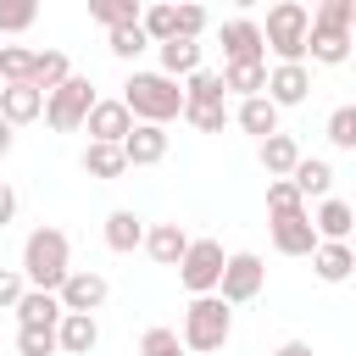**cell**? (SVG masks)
<instances>
[{
    "instance_id": "6da1fadb",
    "label": "cell",
    "mask_w": 356,
    "mask_h": 356,
    "mask_svg": "<svg viewBox=\"0 0 356 356\" xmlns=\"http://www.w3.org/2000/svg\"><path fill=\"white\" fill-rule=\"evenodd\" d=\"M22 284L28 289H44V295H56L61 289V278L72 273V239L61 234V228H33L28 239H22Z\"/></svg>"
},
{
    "instance_id": "7a4b0ae2",
    "label": "cell",
    "mask_w": 356,
    "mask_h": 356,
    "mask_svg": "<svg viewBox=\"0 0 356 356\" xmlns=\"http://www.w3.org/2000/svg\"><path fill=\"white\" fill-rule=\"evenodd\" d=\"M234 334V306H222L217 295H195L184 306V328H178V345L189 356H217Z\"/></svg>"
},
{
    "instance_id": "3957f363",
    "label": "cell",
    "mask_w": 356,
    "mask_h": 356,
    "mask_svg": "<svg viewBox=\"0 0 356 356\" xmlns=\"http://www.w3.org/2000/svg\"><path fill=\"white\" fill-rule=\"evenodd\" d=\"M261 28V50H273V67H295V61H306V28H312V11L300 6V0H278L273 11H267V22H256Z\"/></svg>"
},
{
    "instance_id": "277c9868",
    "label": "cell",
    "mask_w": 356,
    "mask_h": 356,
    "mask_svg": "<svg viewBox=\"0 0 356 356\" xmlns=\"http://www.w3.org/2000/svg\"><path fill=\"white\" fill-rule=\"evenodd\" d=\"M122 106H128L134 122L167 128V122L184 111V89H178L172 78H161V72H134V78L122 83Z\"/></svg>"
},
{
    "instance_id": "5b68a950",
    "label": "cell",
    "mask_w": 356,
    "mask_h": 356,
    "mask_svg": "<svg viewBox=\"0 0 356 356\" xmlns=\"http://www.w3.org/2000/svg\"><path fill=\"white\" fill-rule=\"evenodd\" d=\"M89 106H95V83L72 72L61 89H50V95H44V122H50L56 134H78V128H83V117H89Z\"/></svg>"
},
{
    "instance_id": "8992f818",
    "label": "cell",
    "mask_w": 356,
    "mask_h": 356,
    "mask_svg": "<svg viewBox=\"0 0 356 356\" xmlns=\"http://www.w3.org/2000/svg\"><path fill=\"white\" fill-rule=\"evenodd\" d=\"M261 284H267V267H261L256 250H234V256H222V278H217V300H222V306H245V300H256Z\"/></svg>"
},
{
    "instance_id": "52a82bcc",
    "label": "cell",
    "mask_w": 356,
    "mask_h": 356,
    "mask_svg": "<svg viewBox=\"0 0 356 356\" xmlns=\"http://www.w3.org/2000/svg\"><path fill=\"white\" fill-rule=\"evenodd\" d=\"M178 278L189 295H217V278H222V245L217 239H189L184 261H178Z\"/></svg>"
},
{
    "instance_id": "ba28073f",
    "label": "cell",
    "mask_w": 356,
    "mask_h": 356,
    "mask_svg": "<svg viewBox=\"0 0 356 356\" xmlns=\"http://www.w3.org/2000/svg\"><path fill=\"white\" fill-rule=\"evenodd\" d=\"M106 295H111V284H106V273H95V267H72V273L61 278V289H56L61 312H83V317H95V312L106 306Z\"/></svg>"
},
{
    "instance_id": "9c48e42d",
    "label": "cell",
    "mask_w": 356,
    "mask_h": 356,
    "mask_svg": "<svg viewBox=\"0 0 356 356\" xmlns=\"http://www.w3.org/2000/svg\"><path fill=\"white\" fill-rule=\"evenodd\" d=\"M217 44H222V67H245V61H267L261 50V28L250 17H234L217 28Z\"/></svg>"
},
{
    "instance_id": "30bf717a",
    "label": "cell",
    "mask_w": 356,
    "mask_h": 356,
    "mask_svg": "<svg viewBox=\"0 0 356 356\" xmlns=\"http://www.w3.org/2000/svg\"><path fill=\"white\" fill-rule=\"evenodd\" d=\"M83 128H89V145H122L128 128H134V117H128L122 100H95L89 117H83Z\"/></svg>"
},
{
    "instance_id": "8fae6325",
    "label": "cell",
    "mask_w": 356,
    "mask_h": 356,
    "mask_svg": "<svg viewBox=\"0 0 356 356\" xmlns=\"http://www.w3.org/2000/svg\"><path fill=\"white\" fill-rule=\"evenodd\" d=\"M278 111L284 106H300L306 95H312V67L306 61H295V67H267V89H261Z\"/></svg>"
},
{
    "instance_id": "7c38bea8",
    "label": "cell",
    "mask_w": 356,
    "mask_h": 356,
    "mask_svg": "<svg viewBox=\"0 0 356 356\" xmlns=\"http://www.w3.org/2000/svg\"><path fill=\"white\" fill-rule=\"evenodd\" d=\"M167 128H156V122H134L128 128V139H122V161L128 167H156V161H167Z\"/></svg>"
},
{
    "instance_id": "4fadbf2b",
    "label": "cell",
    "mask_w": 356,
    "mask_h": 356,
    "mask_svg": "<svg viewBox=\"0 0 356 356\" xmlns=\"http://www.w3.org/2000/svg\"><path fill=\"white\" fill-rule=\"evenodd\" d=\"M306 211H312V206H306ZM306 211H295V217H273V222H267L278 256H312V250H317V234H312V217H306Z\"/></svg>"
},
{
    "instance_id": "5bb4252c",
    "label": "cell",
    "mask_w": 356,
    "mask_h": 356,
    "mask_svg": "<svg viewBox=\"0 0 356 356\" xmlns=\"http://www.w3.org/2000/svg\"><path fill=\"white\" fill-rule=\"evenodd\" d=\"M44 117V95L33 83H0V122L6 128H22V122H39Z\"/></svg>"
},
{
    "instance_id": "9a60e30c",
    "label": "cell",
    "mask_w": 356,
    "mask_h": 356,
    "mask_svg": "<svg viewBox=\"0 0 356 356\" xmlns=\"http://www.w3.org/2000/svg\"><path fill=\"white\" fill-rule=\"evenodd\" d=\"M312 217V234H317V245H350V222H356V211L345 206V200H323L317 211H306Z\"/></svg>"
},
{
    "instance_id": "2e32d148",
    "label": "cell",
    "mask_w": 356,
    "mask_h": 356,
    "mask_svg": "<svg viewBox=\"0 0 356 356\" xmlns=\"http://www.w3.org/2000/svg\"><path fill=\"white\" fill-rule=\"evenodd\" d=\"M95 345H100V323L83 317V312H61V323H56V350H61V356H89Z\"/></svg>"
},
{
    "instance_id": "e0dca14e",
    "label": "cell",
    "mask_w": 356,
    "mask_h": 356,
    "mask_svg": "<svg viewBox=\"0 0 356 356\" xmlns=\"http://www.w3.org/2000/svg\"><path fill=\"white\" fill-rule=\"evenodd\" d=\"M145 250H150V261H156V267H178V261H184V250H189L184 222H150V228H145Z\"/></svg>"
},
{
    "instance_id": "ac0fdd59",
    "label": "cell",
    "mask_w": 356,
    "mask_h": 356,
    "mask_svg": "<svg viewBox=\"0 0 356 356\" xmlns=\"http://www.w3.org/2000/svg\"><path fill=\"white\" fill-rule=\"evenodd\" d=\"M289 184H295V195L300 200H328V189H334V161H323V156H300L295 161V172H289Z\"/></svg>"
},
{
    "instance_id": "d6986e66",
    "label": "cell",
    "mask_w": 356,
    "mask_h": 356,
    "mask_svg": "<svg viewBox=\"0 0 356 356\" xmlns=\"http://www.w3.org/2000/svg\"><path fill=\"white\" fill-rule=\"evenodd\" d=\"M306 56L317 61V67H339V61H350V33H339V28H306Z\"/></svg>"
},
{
    "instance_id": "ffe728a7",
    "label": "cell",
    "mask_w": 356,
    "mask_h": 356,
    "mask_svg": "<svg viewBox=\"0 0 356 356\" xmlns=\"http://www.w3.org/2000/svg\"><path fill=\"white\" fill-rule=\"evenodd\" d=\"M11 312H17V328H56L61 323V300L44 289H22V300Z\"/></svg>"
},
{
    "instance_id": "44dd1931",
    "label": "cell",
    "mask_w": 356,
    "mask_h": 356,
    "mask_svg": "<svg viewBox=\"0 0 356 356\" xmlns=\"http://www.w3.org/2000/svg\"><path fill=\"white\" fill-rule=\"evenodd\" d=\"M228 117H234L245 134H256V139H273V134H278V106H273L267 95H256V100H239Z\"/></svg>"
},
{
    "instance_id": "7402d4cb",
    "label": "cell",
    "mask_w": 356,
    "mask_h": 356,
    "mask_svg": "<svg viewBox=\"0 0 356 356\" xmlns=\"http://www.w3.org/2000/svg\"><path fill=\"white\" fill-rule=\"evenodd\" d=\"M106 245H111L117 256L139 250V245H145V217H139V211H128V206H117V211L106 217Z\"/></svg>"
},
{
    "instance_id": "603a6c76",
    "label": "cell",
    "mask_w": 356,
    "mask_h": 356,
    "mask_svg": "<svg viewBox=\"0 0 356 356\" xmlns=\"http://www.w3.org/2000/svg\"><path fill=\"white\" fill-rule=\"evenodd\" d=\"M161 50V78H189V72H200V39H167V44H156Z\"/></svg>"
},
{
    "instance_id": "cb8c5ba5",
    "label": "cell",
    "mask_w": 356,
    "mask_h": 356,
    "mask_svg": "<svg viewBox=\"0 0 356 356\" xmlns=\"http://www.w3.org/2000/svg\"><path fill=\"white\" fill-rule=\"evenodd\" d=\"M256 156H261L267 178H289V172H295V161H300V145H295V134H284V128H278L273 139H261V150H256Z\"/></svg>"
},
{
    "instance_id": "d4e9b609",
    "label": "cell",
    "mask_w": 356,
    "mask_h": 356,
    "mask_svg": "<svg viewBox=\"0 0 356 356\" xmlns=\"http://www.w3.org/2000/svg\"><path fill=\"white\" fill-rule=\"evenodd\" d=\"M72 78V61L61 56V50H33V72H28V83L39 89V95H50V89H61Z\"/></svg>"
},
{
    "instance_id": "484cf974",
    "label": "cell",
    "mask_w": 356,
    "mask_h": 356,
    "mask_svg": "<svg viewBox=\"0 0 356 356\" xmlns=\"http://www.w3.org/2000/svg\"><path fill=\"white\" fill-rule=\"evenodd\" d=\"M222 95H239V100H256L267 89V61H245V67H222Z\"/></svg>"
},
{
    "instance_id": "4316f807",
    "label": "cell",
    "mask_w": 356,
    "mask_h": 356,
    "mask_svg": "<svg viewBox=\"0 0 356 356\" xmlns=\"http://www.w3.org/2000/svg\"><path fill=\"white\" fill-rule=\"evenodd\" d=\"M312 267H317L323 284H345V278L356 273V250H350V245H317V250H312Z\"/></svg>"
},
{
    "instance_id": "83f0119b",
    "label": "cell",
    "mask_w": 356,
    "mask_h": 356,
    "mask_svg": "<svg viewBox=\"0 0 356 356\" xmlns=\"http://www.w3.org/2000/svg\"><path fill=\"white\" fill-rule=\"evenodd\" d=\"M184 106H228V95H222V78L211 72V67H200V72H189L184 83Z\"/></svg>"
},
{
    "instance_id": "f1b7e54d",
    "label": "cell",
    "mask_w": 356,
    "mask_h": 356,
    "mask_svg": "<svg viewBox=\"0 0 356 356\" xmlns=\"http://www.w3.org/2000/svg\"><path fill=\"white\" fill-rule=\"evenodd\" d=\"M83 172H89V178H122V172H128L122 145H83Z\"/></svg>"
},
{
    "instance_id": "f546056e",
    "label": "cell",
    "mask_w": 356,
    "mask_h": 356,
    "mask_svg": "<svg viewBox=\"0 0 356 356\" xmlns=\"http://www.w3.org/2000/svg\"><path fill=\"white\" fill-rule=\"evenodd\" d=\"M89 17L111 33V28H128V22H139V0H89Z\"/></svg>"
},
{
    "instance_id": "4dcf8cb0",
    "label": "cell",
    "mask_w": 356,
    "mask_h": 356,
    "mask_svg": "<svg viewBox=\"0 0 356 356\" xmlns=\"http://www.w3.org/2000/svg\"><path fill=\"white\" fill-rule=\"evenodd\" d=\"M145 44H150V39H145V28H139V22H128V28H111V33H106V50H111L117 61H134Z\"/></svg>"
},
{
    "instance_id": "1f68e13d",
    "label": "cell",
    "mask_w": 356,
    "mask_h": 356,
    "mask_svg": "<svg viewBox=\"0 0 356 356\" xmlns=\"http://www.w3.org/2000/svg\"><path fill=\"white\" fill-rule=\"evenodd\" d=\"M28 72H33V50L0 44V83H28Z\"/></svg>"
},
{
    "instance_id": "d6a6232c",
    "label": "cell",
    "mask_w": 356,
    "mask_h": 356,
    "mask_svg": "<svg viewBox=\"0 0 356 356\" xmlns=\"http://www.w3.org/2000/svg\"><path fill=\"white\" fill-rule=\"evenodd\" d=\"M312 22H317V28H339V33H350V22H356V0H323V6L312 11Z\"/></svg>"
},
{
    "instance_id": "836d02e7",
    "label": "cell",
    "mask_w": 356,
    "mask_h": 356,
    "mask_svg": "<svg viewBox=\"0 0 356 356\" xmlns=\"http://www.w3.org/2000/svg\"><path fill=\"white\" fill-rule=\"evenodd\" d=\"M267 211H273V217H295V211H306V200L295 195L289 178H273V184H267Z\"/></svg>"
},
{
    "instance_id": "e575fe53",
    "label": "cell",
    "mask_w": 356,
    "mask_h": 356,
    "mask_svg": "<svg viewBox=\"0 0 356 356\" xmlns=\"http://www.w3.org/2000/svg\"><path fill=\"white\" fill-rule=\"evenodd\" d=\"M33 17H39L33 0H0V33H28Z\"/></svg>"
},
{
    "instance_id": "d590c367",
    "label": "cell",
    "mask_w": 356,
    "mask_h": 356,
    "mask_svg": "<svg viewBox=\"0 0 356 356\" xmlns=\"http://www.w3.org/2000/svg\"><path fill=\"white\" fill-rule=\"evenodd\" d=\"M189 128H200V134H222L228 128V106H184L178 111Z\"/></svg>"
},
{
    "instance_id": "8d00e7d4",
    "label": "cell",
    "mask_w": 356,
    "mask_h": 356,
    "mask_svg": "<svg viewBox=\"0 0 356 356\" xmlns=\"http://www.w3.org/2000/svg\"><path fill=\"white\" fill-rule=\"evenodd\" d=\"M328 145L334 150H356V106H339L328 117Z\"/></svg>"
},
{
    "instance_id": "74e56055",
    "label": "cell",
    "mask_w": 356,
    "mask_h": 356,
    "mask_svg": "<svg viewBox=\"0 0 356 356\" xmlns=\"http://www.w3.org/2000/svg\"><path fill=\"white\" fill-rule=\"evenodd\" d=\"M139 356H189V350L178 345V328H145Z\"/></svg>"
},
{
    "instance_id": "f35d334b",
    "label": "cell",
    "mask_w": 356,
    "mask_h": 356,
    "mask_svg": "<svg viewBox=\"0 0 356 356\" xmlns=\"http://www.w3.org/2000/svg\"><path fill=\"white\" fill-rule=\"evenodd\" d=\"M172 11H178V17H172V39H200L206 22H211L206 6H172Z\"/></svg>"
},
{
    "instance_id": "ab89813d",
    "label": "cell",
    "mask_w": 356,
    "mask_h": 356,
    "mask_svg": "<svg viewBox=\"0 0 356 356\" xmlns=\"http://www.w3.org/2000/svg\"><path fill=\"white\" fill-rule=\"evenodd\" d=\"M17 356H56V328H17Z\"/></svg>"
},
{
    "instance_id": "60d3db41",
    "label": "cell",
    "mask_w": 356,
    "mask_h": 356,
    "mask_svg": "<svg viewBox=\"0 0 356 356\" xmlns=\"http://www.w3.org/2000/svg\"><path fill=\"white\" fill-rule=\"evenodd\" d=\"M22 289H28L22 273H17V267H0V312H11V306L22 300Z\"/></svg>"
},
{
    "instance_id": "b9f144b4",
    "label": "cell",
    "mask_w": 356,
    "mask_h": 356,
    "mask_svg": "<svg viewBox=\"0 0 356 356\" xmlns=\"http://www.w3.org/2000/svg\"><path fill=\"white\" fill-rule=\"evenodd\" d=\"M11 217H17V189H11L6 178H0V228H6Z\"/></svg>"
},
{
    "instance_id": "7bdbcfd3",
    "label": "cell",
    "mask_w": 356,
    "mask_h": 356,
    "mask_svg": "<svg viewBox=\"0 0 356 356\" xmlns=\"http://www.w3.org/2000/svg\"><path fill=\"white\" fill-rule=\"evenodd\" d=\"M273 356H312V345H306V339H284Z\"/></svg>"
},
{
    "instance_id": "ee69618b",
    "label": "cell",
    "mask_w": 356,
    "mask_h": 356,
    "mask_svg": "<svg viewBox=\"0 0 356 356\" xmlns=\"http://www.w3.org/2000/svg\"><path fill=\"white\" fill-rule=\"evenodd\" d=\"M11 145H17V128H6V122H0V156H11Z\"/></svg>"
}]
</instances>
